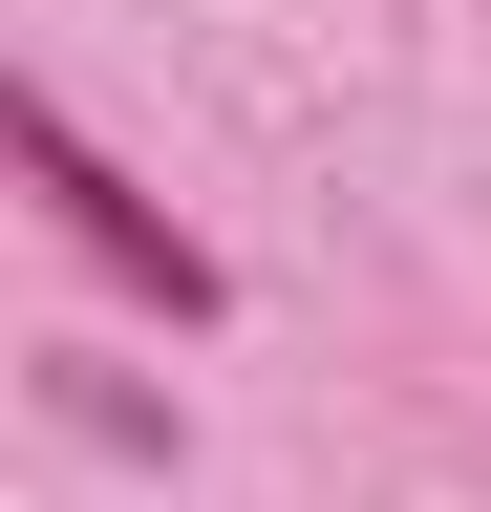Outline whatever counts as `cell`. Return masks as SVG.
Wrapping results in <instances>:
<instances>
[{
  "label": "cell",
  "instance_id": "1",
  "mask_svg": "<svg viewBox=\"0 0 491 512\" xmlns=\"http://www.w3.org/2000/svg\"><path fill=\"white\" fill-rule=\"evenodd\" d=\"M0 128H22V192H43V214H65V235H86V256H107V278H129V299H171V320H214V256H193V235H171V214H150V192H129V171H107V150H86V128H65V107H43V86H22V107H0Z\"/></svg>",
  "mask_w": 491,
  "mask_h": 512
}]
</instances>
